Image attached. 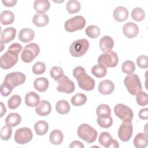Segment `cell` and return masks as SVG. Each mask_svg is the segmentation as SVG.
<instances>
[{"mask_svg": "<svg viewBox=\"0 0 148 148\" xmlns=\"http://www.w3.org/2000/svg\"><path fill=\"white\" fill-rule=\"evenodd\" d=\"M34 37V31L30 28H23L21 29L18 35V39L24 43H27L32 40Z\"/></svg>", "mask_w": 148, "mask_h": 148, "instance_id": "cell-20", "label": "cell"}, {"mask_svg": "<svg viewBox=\"0 0 148 148\" xmlns=\"http://www.w3.org/2000/svg\"><path fill=\"white\" fill-rule=\"evenodd\" d=\"M133 133L131 120L123 121L118 130V136L123 142L128 141Z\"/></svg>", "mask_w": 148, "mask_h": 148, "instance_id": "cell-10", "label": "cell"}, {"mask_svg": "<svg viewBox=\"0 0 148 148\" xmlns=\"http://www.w3.org/2000/svg\"><path fill=\"white\" fill-rule=\"evenodd\" d=\"M51 77L56 81H58L64 76V71L60 66H53L50 71Z\"/></svg>", "mask_w": 148, "mask_h": 148, "instance_id": "cell-40", "label": "cell"}, {"mask_svg": "<svg viewBox=\"0 0 148 148\" xmlns=\"http://www.w3.org/2000/svg\"><path fill=\"white\" fill-rule=\"evenodd\" d=\"M50 6V2L47 0H36L34 3V8L38 13H44L49 9Z\"/></svg>", "mask_w": 148, "mask_h": 148, "instance_id": "cell-24", "label": "cell"}, {"mask_svg": "<svg viewBox=\"0 0 148 148\" xmlns=\"http://www.w3.org/2000/svg\"><path fill=\"white\" fill-rule=\"evenodd\" d=\"M21 102V99L20 95H13L8 100V105L9 109H15L17 108Z\"/></svg>", "mask_w": 148, "mask_h": 148, "instance_id": "cell-38", "label": "cell"}, {"mask_svg": "<svg viewBox=\"0 0 148 148\" xmlns=\"http://www.w3.org/2000/svg\"><path fill=\"white\" fill-rule=\"evenodd\" d=\"M12 133V130L11 127H9L7 125L2 127L1 130V138L3 140H9L11 138Z\"/></svg>", "mask_w": 148, "mask_h": 148, "instance_id": "cell-43", "label": "cell"}, {"mask_svg": "<svg viewBox=\"0 0 148 148\" xmlns=\"http://www.w3.org/2000/svg\"><path fill=\"white\" fill-rule=\"evenodd\" d=\"M99 46L103 52L112 50L114 46V41L109 36H104L101 38L99 41Z\"/></svg>", "mask_w": 148, "mask_h": 148, "instance_id": "cell-22", "label": "cell"}, {"mask_svg": "<svg viewBox=\"0 0 148 148\" xmlns=\"http://www.w3.org/2000/svg\"><path fill=\"white\" fill-rule=\"evenodd\" d=\"M131 17L135 21H141L145 17V11L140 8H135L131 12Z\"/></svg>", "mask_w": 148, "mask_h": 148, "instance_id": "cell-36", "label": "cell"}, {"mask_svg": "<svg viewBox=\"0 0 148 148\" xmlns=\"http://www.w3.org/2000/svg\"><path fill=\"white\" fill-rule=\"evenodd\" d=\"M96 113L98 116L101 114H110L111 113L110 108L109 105L106 104H101L99 105L97 109H96Z\"/></svg>", "mask_w": 148, "mask_h": 148, "instance_id": "cell-44", "label": "cell"}, {"mask_svg": "<svg viewBox=\"0 0 148 148\" xmlns=\"http://www.w3.org/2000/svg\"><path fill=\"white\" fill-rule=\"evenodd\" d=\"M21 121V117L19 114L16 113H11L8 115L5 119L6 125L9 127L17 126Z\"/></svg>", "mask_w": 148, "mask_h": 148, "instance_id": "cell-26", "label": "cell"}, {"mask_svg": "<svg viewBox=\"0 0 148 148\" xmlns=\"http://www.w3.org/2000/svg\"><path fill=\"white\" fill-rule=\"evenodd\" d=\"M75 89L74 83L70 80L66 76L64 75L58 80L57 91L66 94L72 93Z\"/></svg>", "mask_w": 148, "mask_h": 148, "instance_id": "cell-13", "label": "cell"}, {"mask_svg": "<svg viewBox=\"0 0 148 148\" xmlns=\"http://www.w3.org/2000/svg\"><path fill=\"white\" fill-rule=\"evenodd\" d=\"M13 88L9 87L6 84L3 83L1 85V94L3 97L8 96L12 91Z\"/></svg>", "mask_w": 148, "mask_h": 148, "instance_id": "cell-46", "label": "cell"}, {"mask_svg": "<svg viewBox=\"0 0 148 148\" xmlns=\"http://www.w3.org/2000/svg\"><path fill=\"white\" fill-rule=\"evenodd\" d=\"M113 17L117 21H124L128 17V11L124 6H118L113 11Z\"/></svg>", "mask_w": 148, "mask_h": 148, "instance_id": "cell-19", "label": "cell"}, {"mask_svg": "<svg viewBox=\"0 0 148 148\" xmlns=\"http://www.w3.org/2000/svg\"><path fill=\"white\" fill-rule=\"evenodd\" d=\"M114 89V83L110 80H103L100 82L98 84V91L103 95H109L112 94Z\"/></svg>", "mask_w": 148, "mask_h": 148, "instance_id": "cell-16", "label": "cell"}, {"mask_svg": "<svg viewBox=\"0 0 148 148\" xmlns=\"http://www.w3.org/2000/svg\"><path fill=\"white\" fill-rule=\"evenodd\" d=\"M91 72L95 77L98 78H101L104 77L106 75L107 69L104 65L99 64L98 65H94L91 68Z\"/></svg>", "mask_w": 148, "mask_h": 148, "instance_id": "cell-33", "label": "cell"}, {"mask_svg": "<svg viewBox=\"0 0 148 148\" xmlns=\"http://www.w3.org/2000/svg\"><path fill=\"white\" fill-rule=\"evenodd\" d=\"M87 101V97L82 93H78L73 95L71 98V103L75 106L84 105Z\"/></svg>", "mask_w": 148, "mask_h": 148, "instance_id": "cell-34", "label": "cell"}, {"mask_svg": "<svg viewBox=\"0 0 148 148\" xmlns=\"http://www.w3.org/2000/svg\"><path fill=\"white\" fill-rule=\"evenodd\" d=\"M66 8L69 13L74 14L77 13L80 10V4L77 1L71 0L68 1Z\"/></svg>", "mask_w": 148, "mask_h": 148, "instance_id": "cell-35", "label": "cell"}, {"mask_svg": "<svg viewBox=\"0 0 148 148\" xmlns=\"http://www.w3.org/2000/svg\"><path fill=\"white\" fill-rule=\"evenodd\" d=\"M49 17L45 13H36L33 18V23L37 27H42L46 25L49 23Z\"/></svg>", "mask_w": 148, "mask_h": 148, "instance_id": "cell-23", "label": "cell"}, {"mask_svg": "<svg viewBox=\"0 0 148 148\" xmlns=\"http://www.w3.org/2000/svg\"><path fill=\"white\" fill-rule=\"evenodd\" d=\"M97 123L102 128H107L113 124V119L110 114H101L98 116Z\"/></svg>", "mask_w": 148, "mask_h": 148, "instance_id": "cell-28", "label": "cell"}, {"mask_svg": "<svg viewBox=\"0 0 148 148\" xmlns=\"http://www.w3.org/2000/svg\"><path fill=\"white\" fill-rule=\"evenodd\" d=\"M2 2L6 7H13V6H15L16 3H17V1H14V0H9V1L5 0L4 1V0H2Z\"/></svg>", "mask_w": 148, "mask_h": 148, "instance_id": "cell-49", "label": "cell"}, {"mask_svg": "<svg viewBox=\"0 0 148 148\" xmlns=\"http://www.w3.org/2000/svg\"><path fill=\"white\" fill-rule=\"evenodd\" d=\"M51 110L50 103L46 100H42L39 102L35 109L36 113L40 116H46L49 114Z\"/></svg>", "mask_w": 148, "mask_h": 148, "instance_id": "cell-17", "label": "cell"}, {"mask_svg": "<svg viewBox=\"0 0 148 148\" xmlns=\"http://www.w3.org/2000/svg\"><path fill=\"white\" fill-rule=\"evenodd\" d=\"M124 83L128 92L132 95H135L142 90L140 80L136 74L131 73L127 75L124 79Z\"/></svg>", "mask_w": 148, "mask_h": 148, "instance_id": "cell-4", "label": "cell"}, {"mask_svg": "<svg viewBox=\"0 0 148 148\" xmlns=\"http://www.w3.org/2000/svg\"><path fill=\"white\" fill-rule=\"evenodd\" d=\"M33 137V134L30 128L23 127L17 129L15 132L14 140L20 145L26 144L30 142Z\"/></svg>", "mask_w": 148, "mask_h": 148, "instance_id": "cell-11", "label": "cell"}, {"mask_svg": "<svg viewBox=\"0 0 148 148\" xmlns=\"http://www.w3.org/2000/svg\"><path fill=\"white\" fill-rule=\"evenodd\" d=\"M16 33V29L12 27L5 28L1 32V41L3 43H8L12 41L15 38Z\"/></svg>", "mask_w": 148, "mask_h": 148, "instance_id": "cell-18", "label": "cell"}, {"mask_svg": "<svg viewBox=\"0 0 148 148\" xmlns=\"http://www.w3.org/2000/svg\"><path fill=\"white\" fill-rule=\"evenodd\" d=\"M40 102V97L38 94L34 91L27 93L25 97V103L29 107H36Z\"/></svg>", "mask_w": 148, "mask_h": 148, "instance_id": "cell-21", "label": "cell"}, {"mask_svg": "<svg viewBox=\"0 0 148 148\" xmlns=\"http://www.w3.org/2000/svg\"><path fill=\"white\" fill-rule=\"evenodd\" d=\"M114 112L116 116L123 121L132 120L134 116L133 112L128 106L119 103L114 108Z\"/></svg>", "mask_w": 148, "mask_h": 148, "instance_id": "cell-12", "label": "cell"}, {"mask_svg": "<svg viewBox=\"0 0 148 148\" xmlns=\"http://www.w3.org/2000/svg\"><path fill=\"white\" fill-rule=\"evenodd\" d=\"M147 94L144 91H139L136 94V101L139 106H145L147 104Z\"/></svg>", "mask_w": 148, "mask_h": 148, "instance_id": "cell-41", "label": "cell"}, {"mask_svg": "<svg viewBox=\"0 0 148 148\" xmlns=\"http://www.w3.org/2000/svg\"><path fill=\"white\" fill-rule=\"evenodd\" d=\"M14 15L12 11L4 10L0 16V21L3 25H8L13 23Z\"/></svg>", "mask_w": 148, "mask_h": 148, "instance_id": "cell-30", "label": "cell"}, {"mask_svg": "<svg viewBox=\"0 0 148 148\" xmlns=\"http://www.w3.org/2000/svg\"><path fill=\"white\" fill-rule=\"evenodd\" d=\"M25 79L26 77L24 73L19 72H14L6 75L3 83L13 89L16 87L23 84L25 81Z\"/></svg>", "mask_w": 148, "mask_h": 148, "instance_id": "cell-9", "label": "cell"}, {"mask_svg": "<svg viewBox=\"0 0 148 148\" xmlns=\"http://www.w3.org/2000/svg\"><path fill=\"white\" fill-rule=\"evenodd\" d=\"M22 50V46L18 43L12 44L0 58V66L3 69L12 68L18 61V55Z\"/></svg>", "mask_w": 148, "mask_h": 148, "instance_id": "cell-1", "label": "cell"}, {"mask_svg": "<svg viewBox=\"0 0 148 148\" xmlns=\"http://www.w3.org/2000/svg\"><path fill=\"white\" fill-rule=\"evenodd\" d=\"M1 112L0 117H3V116L6 113V108H5V105H4L2 102H1Z\"/></svg>", "mask_w": 148, "mask_h": 148, "instance_id": "cell-50", "label": "cell"}, {"mask_svg": "<svg viewBox=\"0 0 148 148\" xmlns=\"http://www.w3.org/2000/svg\"><path fill=\"white\" fill-rule=\"evenodd\" d=\"M99 143L106 148L109 147H116L118 148L119 145L118 142L113 139L111 135L107 132H102L101 133L99 139Z\"/></svg>", "mask_w": 148, "mask_h": 148, "instance_id": "cell-14", "label": "cell"}, {"mask_svg": "<svg viewBox=\"0 0 148 148\" xmlns=\"http://www.w3.org/2000/svg\"><path fill=\"white\" fill-rule=\"evenodd\" d=\"M70 148H83L84 147V145L80 141L78 140H74L73 141L71 145H69Z\"/></svg>", "mask_w": 148, "mask_h": 148, "instance_id": "cell-48", "label": "cell"}, {"mask_svg": "<svg viewBox=\"0 0 148 148\" xmlns=\"http://www.w3.org/2000/svg\"><path fill=\"white\" fill-rule=\"evenodd\" d=\"M34 88L39 92H45L49 87V80L44 77L36 78L34 82Z\"/></svg>", "mask_w": 148, "mask_h": 148, "instance_id": "cell-27", "label": "cell"}, {"mask_svg": "<svg viewBox=\"0 0 148 148\" xmlns=\"http://www.w3.org/2000/svg\"><path fill=\"white\" fill-rule=\"evenodd\" d=\"M85 18L82 16H76L65 23L64 28L67 32H72L83 29L86 25Z\"/></svg>", "mask_w": 148, "mask_h": 148, "instance_id": "cell-8", "label": "cell"}, {"mask_svg": "<svg viewBox=\"0 0 148 148\" xmlns=\"http://www.w3.org/2000/svg\"><path fill=\"white\" fill-rule=\"evenodd\" d=\"M70 105L69 103L65 100H60L56 105V111L61 114H65L68 113L70 110Z\"/></svg>", "mask_w": 148, "mask_h": 148, "instance_id": "cell-32", "label": "cell"}, {"mask_svg": "<svg viewBox=\"0 0 148 148\" xmlns=\"http://www.w3.org/2000/svg\"><path fill=\"white\" fill-rule=\"evenodd\" d=\"M40 48L38 45L35 43H29L24 47L21 52V60L25 63H29L38 56Z\"/></svg>", "mask_w": 148, "mask_h": 148, "instance_id": "cell-6", "label": "cell"}, {"mask_svg": "<svg viewBox=\"0 0 148 148\" xmlns=\"http://www.w3.org/2000/svg\"><path fill=\"white\" fill-rule=\"evenodd\" d=\"M46 70V65L41 61L36 62L32 66V72L35 75L43 74Z\"/></svg>", "mask_w": 148, "mask_h": 148, "instance_id": "cell-42", "label": "cell"}, {"mask_svg": "<svg viewBox=\"0 0 148 148\" xmlns=\"http://www.w3.org/2000/svg\"><path fill=\"white\" fill-rule=\"evenodd\" d=\"M34 130L38 135H43L46 134L49 130L48 123L45 121H38L34 125Z\"/></svg>", "mask_w": 148, "mask_h": 148, "instance_id": "cell-31", "label": "cell"}, {"mask_svg": "<svg viewBox=\"0 0 148 148\" xmlns=\"http://www.w3.org/2000/svg\"><path fill=\"white\" fill-rule=\"evenodd\" d=\"M86 34L90 38H96L100 34V29L96 25H90L85 30Z\"/></svg>", "mask_w": 148, "mask_h": 148, "instance_id": "cell-37", "label": "cell"}, {"mask_svg": "<svg viewBox=\"0 0 148 148\" xmlns=\"http://www.w3.org/2000/svg\"><path fill=\"white\" fill-rule=\"evenodd\" d=\"M122 71L126 74L130 75L133 73L135 69V65L132 61L127 60L124 61L121 66Z\"/></svg>", "mask_w": 148, "mask_h": 148, "instance_id": "cell-39", "label": "cell"}, {"mask_svg": "<svg viewBox=\"0 0 148 148\" xmlns=\"http://www.w3.org/2000/svg\"><path fill=\"white\" fill-rule=\"evenodd\" d=\"M89 47V42L86 39H80L75 40L69 47L71 54L75 57L83 56Z\"/></svg>", "mask_w": 148, "mask_h": 148, "instance_id": "cell-5", "label": "cell"}, {"mask_svg": "<svg viewBox=\"0 0 148 148\" xmlns=\"http://www.w3.org/2000/svg\"><path fill=\"white\" fill-rule=\"evenodd\" d=\"M79 137L88 143L94 142L97 137V131L87 124H82L77 128Z\"/></svg>", "mask_w": 148, "mask_h": 148, "instance_id": "cell-3", "label": "cell"}, {"mask_svg": "<svg viewBox=\"0 0 148 148\" xmlns=\"http://www.w3.org/2000/svg\"><path fill=\"white\" fill-rule=\"evenodd\" d=\"M119 62L117 54L116 52L109 50L105 52L99 56L98 58V62L99 64L104 65L105 67L113 68L115 67Z\"/></svg>", "mask_w": 148, "mask_h": 148, "instance_id": "cell-7", "label": "cell"}, {"mask_svg": "<svg viewBox=\"0 0 148 148\" xmlns=\"http://www.w3.org/2000/svg\"><path fill=\"white\" fill-rule=\"evenodd\" d=\"M134 145L137 148H144L147 145V135L144 133L138 134L133 140Z\"/></svg>", "mask_w": 148, "mask_h": 148, "instance_id": "cell-25", "label": "cell"}, {"mask_svg": "<svg viewBox=\"0 0 148 148\" xmlns=\"http://www.w3.org/2000/svg\"><path fill=\"white\" fill-rule=\"evenodd\" d=\"M123 32L127 38H134L138 34L139 28L135 23L128 22L123 25Z\"/></svg>", "mask_w": 148, "mask_h": 148, "instance_id": "cell-15", "label": "cell"}, {"mask_svg": "<svg viewBox=\"0 0 148 148\" xmlns=\"http://www.w3.org/2000/svg\"><path fill=\"white\" fill-rule=\"evenodd\" d=\"M138 66L142 69H146L148 67V58L145 55L139 56L136 60Z\"/></svg>", "mask_w": 148, "mask_h": 148, "instance_id": "cell-45", "label": "cell"}, {"mask_svg": "<svg viewBox=\"0 0 148 148\" xmlns=\"http://www.w3.org/2000/svg\"><path fill=\"white\" fill-rule=\"evenodd\" d=\"M73 76L76 79L79 87L85 91H91L95 87V80L88 76L82 66H77L73 71Z\"/></svg>", "mask_w": 148, "mask_h": 148, "instance_id": "cell-2", "label": "cell"}, {"mask_svg": "<svg viewBox=\"0 0 148 148\" xmlns=\"http://www.w3.org/2000/svg\"><path fill=\"white\" fill-rule=\"evenodd\" d=\"M63 134L58 130H54L51 132L49 136L50 142L53 145H60L63 141Z\"/></svg>", "mask_w": 148, "mask_h": 148, "instance_id": "cell-29", "label": "cell"}, {"mask_svg": "<svg viewBox=\"0 0 148 148\" xmlns=\"http://www.w3.org/2000/svg\"><path fill=\"white\" fill-rule=\"evenodd\" d=\"M139 117L142 120H147L148 119L147 108H143L140 109L139 112Z\"/></svg>", "mask_w": 148, "mask_h": 148, "instance_id": "cell-47", "label": "cell"}]
</instances>
